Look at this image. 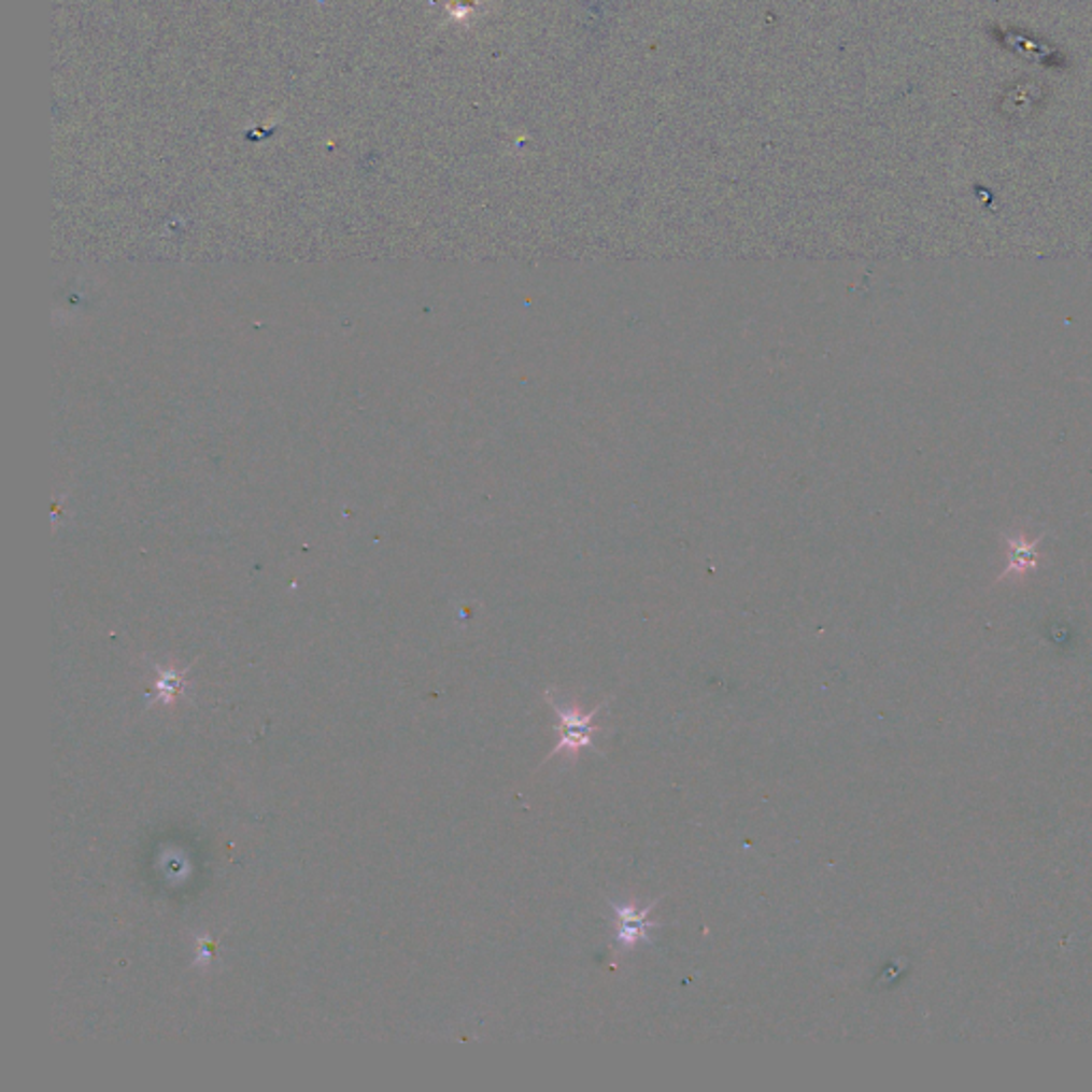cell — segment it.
<instances>
[{"label":"cell","mask_w":1092,"mask_h":1092,"mask_svg":"<svg viewBox=\"0 0 1092 1092\" xmlns=\"http://www.w3.org/2000/svg\"><path fill=\"white\" fill-rule=\"evenodd\" d=\"M547 700H549V705L553 707V711L559 718V732H562L559 742L553 747V751L549 753L547 760H551L555 755H562V753H566L570 757H577L587 747L596 749L594 747V734L600 729V726L594 724V718L607 705V700L602 705L594 707L590 713H585V711H581L579 707H572V705L564 707L557 698H553L551 692H547Z\"/></svg>","instance_id":"obj_1"},{"label":"cell","mask_w":1092,"mask_h":1092,"mask_svg":"<svg viewBox=\"0 0 1092 1092\" xmlns=\"http://www.w3.org/2000/svg\"><path fill=\"white\" fill-rule=\"evenodd\" d=\"M657 903L638 907L636 903H612L616 916V944L621 950H632L640 941H649V931L655 926L649 922V913Z\"/></svg>","instance_id":"obj_2"}]
</instances>
